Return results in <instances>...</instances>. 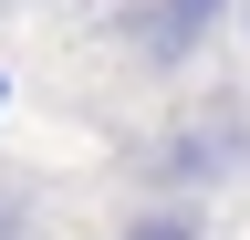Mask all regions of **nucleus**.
<instances>
[{"instance_id": "nucleus-3", "label": "nucleus", "mask_w": 250, "mask_h": 240, "mask_svg": "<svg viewBox=\"0 0 250 240\" xmlns=\"http://www.w3.org/2000/svg\"><path fill=\"white\" fill-rule=\"evenodd\" d=\"M115 240H208V209L198 198H167V188H156L146 209H136V219H125Z\"/></svg>"}, {"instance_id": "nucleus-5", "label": "nucleus", "mask_w": 250, "mask_h": 240, "mask_svg": "<svg viewBox=\"0 0 250 240\" xmlns=\"http://www.w3.org/2000/svg\"><path fill=\"white\" fill-rule=\"evenodd\" d=\"M0 11H11V0H0Z\"/></svg>"}, {"instance_id": "nucleus-2", "label": "nucleus", "mask_w": 250, "mask_h": 240, "mask_svg": "<svg viewBox=\"0 0 250 240\" xmlns=\"http://www.w3.org/2000/svg\"><path fill=\"white\" fill-rule=\"evenodd\" d=\"M240 157H250V126H240V115H198V126H167V136L146 146V188H167V198H208Z\"/></svg>"}, {"instance_id": "nucleus-4", "label": "nucleus", "mask_w": 250, "mask_h": 240, "mask_svg": "<svg viewBox=\"0 0 250 240\" xmlns=\"http://www.w3.org/2000/svg\"><path fill=\"white\" fill-rule=\"evenodd\" d=\"M240 42H250V0H240Z\"/></svg>"}, {"instance_id": "nucleus-1", "label": "nucleus", "mask_w": 250, "mask_h": 240, "mask_svg": "<svg viewBox=\"0 0 250 240\" xmlns=\"http://www.w3.org/2000/svg\"><path fill=\"white\" fill-rule=\"evenodd\" d=\"M219 32H240V0H125L115 11V42L136 52L146 73L198 63V42H219Z\"/></svg>"}]
</instances>
